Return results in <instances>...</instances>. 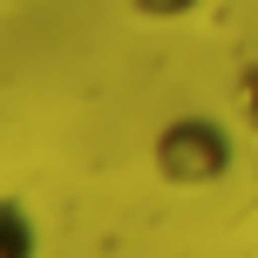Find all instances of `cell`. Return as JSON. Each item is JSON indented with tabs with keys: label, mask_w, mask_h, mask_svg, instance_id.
Instances as JSON below:
<instances>
[{
	"label": "cell",
	"mask_w": 258,
	"mask_h": 258,
	"mask_svg": "<svg viewBox=\"0 0 258 258\" xmlns=\"http://www.w3.org/2000/svg\"><path fill=\"white\" fill-rule=\"evenodd\" d=\"M156 170H163V183H177V190H204V183H218L224 170H231V129L211 122V116H177L156 129Z\"/></svg>",
	"instance_id": "1"
},
{
	"label": "cell",
	"mask_w": 258,
	"mask_h": 258,
	"mask_svg": "<svg viewBox=\"0 0 258 258\" xmlns=\"http://www.w3.org/2000/svg\"><path fill=\"white\" fill-rule=\"evenodd\" d=\"M129 7H136L143 21H183V14H197L204 0H129Z\"/></svg>",
	"instance_id": "3"
},
{
	"label": "cell",
	"mask_w": 258,
	"mask_h": 258,
	"mask_svg": "<svg viewBox=\"0 0 258 258\" xmlns=\"http://www.w3.org/2000/svg\"><path fill=\"white\" fill-rule=\"evenodd\" d=\"M0 258H34V218L14 197H0Z\"/></svg>",
	"instance_id": "2"
},
{
	"label": "cell",
	"mask_w": 258,
	"mask_h": 258,
	"mask_svg": "<svg viewBox=\"0 0 258 258\" xmlns=\"http://www.w3.org/2000/svg\"><path fill=\"white\" fill-rule=\"evenodd\" d=\"M238 116H245V129H258V61L238 75Z\"/></svg>",
	"instance_id": "4"
}]
</instances>
